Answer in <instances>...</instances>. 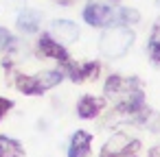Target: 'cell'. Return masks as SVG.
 Listing matches in <instances>:
<instances>
[{
  "label": "cell",
  "instance_id": "9a60e30c",
  "mask_svg": "<svg viewBox=\"0 0 160 157\" xmlns=\"http://www.w3.org/2000/svg\"><path fill=\"white\" fill-rule=\"evenodd\" d=\"M9 7H16V9H24L27 7V0H7Z\"/></svg>",
  "mask_w": 160,
  "mask_h": 157
},
{
  "label": "cell",
  "instance_id": "2e32d148",
  "mask_svg": "<svg viewBox=\"0 0 160 157\" xmlns=\"http://www.w3.org/2000/svg\"><path fill=\"white\" fill-rule=\"evenodd\" d=\"M149 157H160V144H158V146H153V148L149 150Z\"/></svg>",
  "mask_w": 160,
  "mask_h": 157
},
{
  "label": "cell",
  "instance_id": "ba28073f",
  "mask_svg": "<svg viewBox=\"0 0 160 157\" xmlns=\"http://www.w3.org/2000/svg\"><path fill=\"white\" fill-rule=\"evenodd\" d=\"M101 109H103V100L97 98V96H92V94L81 96L79 103H77V116L83 118V120H92V118H97V116L101 113Z\"/></svg>",
  "mask_w": 160,
  "mask_h": 157
},
{
  "label": "cell",
  "instance_id": "e0dca14e",
  "mask_svg": "<svg viewBox=\"0 0 160 157\" xmlns=\"http://www.w3.org/2000/svg\"><path fill=\"white\" fill-rule=\"evenodd\" d=\"M57 2H59V5H72L75 0H57Z\"/></svg>",
  "mask_w": 160,
  "mask_h": 157
},
{
  "label": "cell",
  "instance_id": "277c9868",
  "mask_svg": "<svg viewBox=\"0 0 160 157\" xmlns=\"http://www.w3.org/2000/svg\"><path fill=\"white\" fill-rule=\"evenodd\" d=\"M38 50H40V55H44V57H51V59L59 61L64 68L72 63V59H70V55H68L66 46H62L59 42H55L48 33L40 35V39H38Z\"/></svg>",
  "mask_w": 160,
  "mask_h": 157
},
{
  "label": "cell",
  "instance_id": "ac0fdd59",
  "mask_svg": "<svg viewBox=\"0 0 160 157\" xmlns=\"http://www.w3.org/2000/svg\"><path fill=\"white\" fill-rule=\"evenodd\" d=\"M158 5H160V0H158Z\"/></svg>",
  "mask_w": 160,
  "mask_h": 157
},
{
  "label": "cell",
  "instance_id": "7c38bea8",
  "mask_svg": "<svg viewBox=\"0 0 160 157\" xmlns=\"http://www.w3.org/2000/svg\"><path fill=\"white\" fill-rule=\"evenodd\" d=\"M147 50H149V57H151V61L156 63V66H160V22L151 29V35H149V46H147Z\"/></svg>",
  "mask_w": 160,
  "mask_h": 157
},
{
  "label": "cell",
  "instance_id": "8992f818",
  "mask_svg": "<svg viewBox=\"0 0 160 157\" xmlns=\"http://www.w3.org/2000/svg\"><path fill=\"white\" fill-rule=\"evenodd\" d=\"M66 70H68V76H70L75 83H83V81L97 79L99 72H101V66H99L97 61H86V63H81V66L70 63V66H66Z\"/></svg>",
  "mask_w": 160,
  "mask_h": 157
},
{
  "label": "cell",
  "instance_id": "9c48e42d",
  "mask_svg": "<svg viewBox=\"0 0 160 157\" xmlns=\"http://www.w3.org/2000/svg\"><path fill=\"white\" fill-rule=\"evenodd\" d=\"M90 142H92V135L88 131H81V129L75 131L70 137V144H68V157H88Z\"/></svg>",
  "mask_w": 160,
  "mask_h": 157
},
{
  "label": "cell",
  "instance_id": "52a82bcc",
  "mask_svg": "<svg viewBox=\"0 0 160 157\" xmlns=\"http://www.w3.org/2000/svg\"><path fill=\"white\" fill-rule=\"evenodd\" d=\"M40 24H42V11H38V9H22L20 16H18V20H16L18 31L27 33V35L35 33L40 29Z\"/></svg>",
  "mask_w": 160,
  "mask_h": 157
},
{
  "label": "cell",
  "instance_id": "3957f363",
  "mask_svg": "<svg viewBox=\"0 0 160 157\" xmlns=\"http://www.w3.org/2000/svg\"><path fill=\"white\" fill-rule=\"evenodd\" d=\"M114 11H116V7L101 5V2H90L83 9V20L90 26H112L114 24Z\"/></svg>",
  "mask_w": 160,
  "mask_h": 157
},
{
  "label": "cell",
  "instance_id": "5bb4252c",
  "mask_svg": "<svg viewBox=\"0 0 160 157\" xmlns=\"http://www.w3.org/2000/svg\"><path fill=\"white\" fill-rule=\"evenodd\" d=\"M13 107V100H9V98H2L0 96V120H2L7 113H9V109Z\"/></svg>",
  "mask_w": 160,
  "mask_h": 157
},
{
  "label": "cell",
  "instance_id": "5b68a950",
  "mask_svg": "<svg viewBox=\"0 0 160 157\" xmlns=\"http://www.w3.org/2000/svg\"><path fill=\"white\" fill-rule=\"evenodd\" d=\"M48 35L55 42H59L62 46H66V44H72V42L79 39V26L72 20H53Z\"/></svg>",
  "mask_w": 160,
  "mask_h": 157
},
{
  "label": "cell",
  "instance_id": "30bf717a",
  "mask_svg": "<svg viewBox=\"0 0 160 157\" xmlns=\"http://www.w3.org/2000/svg\"><path fill=\"white\" fill-rule=\"evenodd\" d=\"M0 157H24V148L18 140L0 135Z\"/></svg>",
  "mask_w": 160,
  "mask_h": 157
},
{
  "label": "cell",
  "instance_id": "4fadbf2b",
  "mask_svg": "<svg viewBox=\"0 0 160 157\" xmlns=\"http://www.w3.org/2000/svg\"><path fill=\"white\" fill-rule=\"evenodd\" d=\"M16 37L7 31V29H2L0 26V50H11V48H16Z\"/></svg>",
  "mask_w": 160,
  "mask_h": 157
},
{
  "label": "cell",
  "instance_id": "7a4b0ae2",
  "mask_svg": "<svg viewBox=\"0 0 160 157\" xmlns=\"http://www.w3.org/2000/svg\"><path fill=\"white\" fill-rule=\"evenodd\" d=\"M62 81H64V72H59V70H42V72L31 74V76L20 74L16 79V87H18V92H22L27 96H38V94H44V92L57 87Z\"/></svg>",
  "mask_w": 160,
  "mask_h": 157
},
{
  "label": "cell",
  "instance_id": "8fae6325",
  "mask_svg": "<svg viewBox=\"0 0 160 157\" xmlns=\"http://www.w3.org/2000/svg\"><path fill=\"white\" fill-rule=\"evenodd\" d=\"M140 20V13L129 7H116L114 11V26H129Z\"/></svg>",
  "mask_w": 160,
  "mask_h": 157
},
{
  "label": "cell",
  "instance_id": "6da1fadb",
  "mask_svg": "<svg viewBox=\"0 0 160 157\" xmlns=\"http://www.w3.org/2000/svg\"><path fill=\"white\" fill-rule=\"evenodd\" d=\"M134 39H136V35H134L132 29H127V26H110L99 37V50L108 59H118V57L129 53Z\"/></svg>",
  "mask_w": 160,
  "mask_h": 157
}]
</instances>
